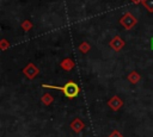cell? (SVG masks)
Returning <instances> with one entry per match:
<instances>
[{"label":"cell","mask_w":153,"mask_h":137,"mask_svg":"<svg viewBox=\"0 0 153 137\" xmlns=\"http://www.w3.org/2000/svg\"><path fill=\"white\" fill-rule=\"evenodd\" d=\"M152 49H153V39H152Z\"/></svg>","instance_id":"obj_2"},{"label":"cell","mask_w":153,"mask_h":137,"mask_svg":"<svg viewBox=\"0 0 153 137\" xmlns=\"http://www.w3.org/2000/svg\"><path fill=\"white\" fill-rule=\"evenodd\" d=\"M44 87L61 89V91H63L65 95L68 96V98H74V96H76V94L79 93V88H78V86H76L74 82H68V83H66L63 87H54V86H45V85H44Z\"/></svg>","instance_id":"obj_1"}]
</instances>
